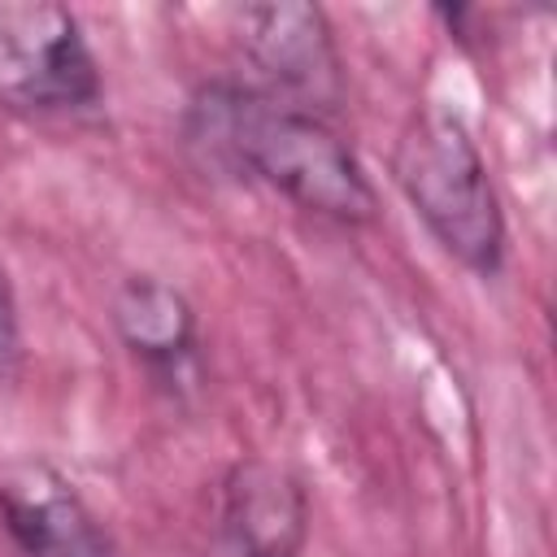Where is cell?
Here are the masks:
<instances>
[{"mask_svg":"<svg viewBox=\"0 0 557 557\" xmlns=\"http://www.w3.org/2000/svg\"><path fill=\"white\" fill-rule=\"evenodd\" d=\"M187 135L318 218L361 226L379 213V196L348 139L322 113H309L265 87H200L187 104Z\"/></svg>","mask_w":557,"mask_h":557,"instance_id":"cell-1","label":"cell"},{"mask_svg":"<svg viewBox=\"0 0 557 557\" xmlns=\"http://www.w3.org/2000/svg\"><path fill=\"white\" fill-rule=\"evenodd\" d=\"M392 178L461 265L483 278L500 270L505 213L487 178V161L457 113L435 104L418 109L392 148Z\"/></svg>","mask_w":557,"mask_h":557,"instance_id":"cell-2","label":"cell"},{"mask_svg":"<svg viewBox=\"0 0 557 557\" xmlns=\"http://www.w3.org/2000/svg\"><path fill=\"white\" fill-rule=\"evenodd\" d=\"M100 100V65L65 4H0V109L22 117L74 113Z\"/></svg>","mask_w":557,"mask_h":557,"instance_id":"cell-3","label":"cell"},{"mask_svg":"<svg viewBox=\"0 0 557 557\" xmlns=\"http://www.w3.org/2000/svg\"><path fill=\"white\" fill-rule=\"evenodd\" d=\"M235 30H239L244 57L261 70L265 91L309 113L339 104L344 96L339 48L318 4H300V0L244 4L235 9Z\"/></svg>","mask_w":557,"mask_h":557,"instance_id":"cell-4","label":"cell"},{"mask_svg":"<svg viewBox=\"0 0 557 557\" xmlns=\"http://www.w3.org/2000/svg\"><path fill=\"white\" fill-rule=\"evenodd\" d=\"M0 527L17 557H113L109 531L91 505L39 457L0 466Z\"/></svg>","mask_w":557,"mask_h":557,"instance_id":"cell-5","label":"cell"},{"mask_svg":"<svg viewBox=\"0 0 557 557\" xmlns=\"http://www.w3.org/2000/svg\"><path fill=\"white\" fill-rule=\"evenodd\" d=\"M309 527L305 487L270 461H239L222 487L209 557H300Z\"/></svg>","mask_w":557,"mask_h":557,"instance_id":"cell-6","label":"cell"},{"mask_svg":"<svg viewBox=\"0 0 557 557\" xmlns=\"http://www.w3.org/2000/svg\"><path fill=\"white\" fill-rule=\"evenodd\" d=\"M113 326L122 344L161 379H178V370L196 357V313L187 296L157 274H131L117 287Z\"/></svg>","mask_w":557,"mask_h":557,"instance_id":"cell-7","label":"cell"},{"mask_svg":"<svg viewBox=\"0 0 557 557\" xmlns=\"http://www.w3.org/2000/svg\"><path fill=\"white\" fill-rule=\"evenodd\" d=\"M22 357V335H17V300H13V287H9V274L0 265V379L17 366Z\"/></svg>","mask_w":557,"mask_h":557,"instance_id":"cell-8","label":"cell"}]
</instances>
